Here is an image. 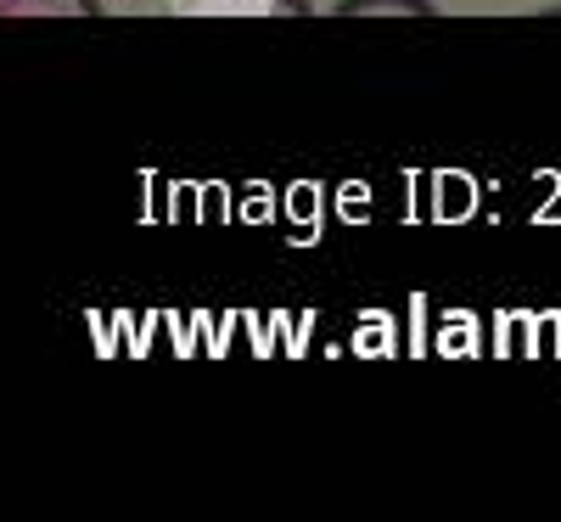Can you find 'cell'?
<instances>
[{"label":"cell","mask_w":561,"mask_h":522,"mask_svg":"<svg viewBox=\"0 0 561 522\" xmlns=\"http://www.w3.org/2000/svg\"><path fill=\"white\" fill-rule=\"evenodd\" d=\"M343 18H365V12H404V18H433V0H343Z\"/></svg>","instance_id":"obj_1"}]
</instances>
